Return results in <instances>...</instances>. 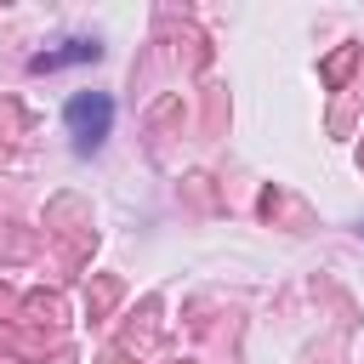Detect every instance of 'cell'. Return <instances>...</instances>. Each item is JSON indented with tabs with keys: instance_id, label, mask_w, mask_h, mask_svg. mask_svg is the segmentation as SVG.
<instances>
[{
	"instance_id": "cell-1",
	"label": "cell",
	"mask_w": 364,
	"mask_h": 364,
	"mask_svg": "<svg viewBox=\"0 0 364 364\" xmlns=\"http://www.w3.org/2000/svg\"><path fill=\"white\" fill-rule=\"evenodd\" d=\"M63 125H68L74 148H80V154H91V148L108 136V125H114V102H108L102 91H80V97H68Z\"/></svg>"
},
{
	"instance_id": "cell-2",
	"label": "cell",
	"mask_w": 364,
	"mask_h": 364,
	"mask_svg": "<svg viewBox=\"0 0 364 364\" xmlns=\"http://www.w3.org/2000/svg\"><path fill=\"white\" fill-rule=\"evenodd\" d=\"M97 57H102L97 40H63L57 51H40L28 68H34V74H51V68H68V63H97Z\"/></svg>"
}]
</instances>
